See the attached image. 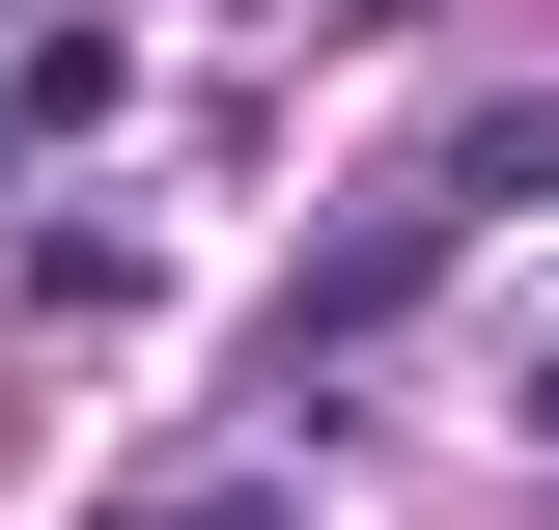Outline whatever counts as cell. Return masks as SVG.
<instances>
[{
  "label": "cell",
  "instance_id": "6da1fadb",
  "mask_svg": "<svg viewBox=\"0 0 559 530\" xmlns=\"http://www.w3.org/2000/svg\"><path fill=\"white\" fill-rule=\"evenodd\" d=\"M112 530H308V474H197V503H112Z\"/></svg>",
  "mask_w": 559,
  "mask_h": 530
},
{
  "label": "cell",
  "instance_id": "7a4b0ae2",
  "mask_svg": "<svg viewBox=\"0 0 559 530\" xmlns=\"http://www.w3.org/2000/svg\"><path fill=\"white\" fill-rule=\"evenodd\" d=\"M532 447H559V363H532Z\"/></svg>",
  "mask_w": 559,
  "mask_h": 530
}]
</instances>
